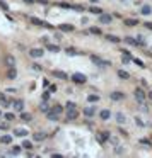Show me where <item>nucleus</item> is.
Listing matches in <instances>:
<instances>
[{
    "label": "nucleus",
    "mask_w": 152,
    "mask_h": 158,
    "mask_svg": "<svg viewBox=\"0 0 152 158\" xmlns=\"http://www.w3.org/2000/svg\"><path fill=\"white\" fill-rule=\"evenodd\" d=\"M29 22L34 24V26H41V27H46V29H53V26L48 24L46 20H39V19H36V17H29Z\"/></svg>",
    "instance_id": "nucleus-1"
},
{
    "label": "nucleus",
    "mask_w": 152,
    "mask_h": 158,
    "mask_svg": "<svg viewBox=\"0 0 152 158\" xmlns=\"http://www.w3.org/2000/svg\"><path fill=\"white\" fill-rule=\"evenodd\" d=\"M72 80H74L75 83H86L87 77H86V75H82V73H74V75H72Z\"/></svg>",
    "instance_id": "nucleus-2"
},
{
    "label": "nucleus",
    "mask_w": 152,
    "mask_h": 158,
    "mask_svg": "<svg viewBox=\"0 0 152 158\" xmlns=\"http://www.w3.org/2000/svg\"><path fill=\"white\" fill-rule=\"evenodd\" d=\"M77 117H79V112H77L75 107L74 109H67V119L68 121H75Z\"/></svg>",
    "instance_id": "nucleus-3"
},
{
    "label": "nucleus",
    "mask_w": 152,
    "mask_h": 158,
    "mask_svg": "<svg viewBox=\"0 0 152 158\" xmlns=\"http://www.w3.org/2000/svg\"><path fill=\"white\" fill-rule=\"evenodd\" d=\"M96 138H97L99 143H106V141L109 140V133H108V131H101V133H97Z\"/></svg>",
    "instance_id": "nucleus-4"
},
{
    "label": "nucleus",
    "mask_w": 152,
    "mask_h": 158,
    "mask_svg": "<svg viewBox=\"0 0 152 158\" xmlns=\"http://www.w3.org/2000/svg\"><path fill=\"white\" fill-rule=\"evenodd\" d=\"M43 49H39V48H33V49H29V56H33V58H41L43 56Z\"/></svg>",
    "instance_id": "nucleus-5"
},
{
    "label": "nucleus",
    "mask_w": 152,
    "mask_h": 158,
    "mask_svg": "<svg viewBox=\"0 0 152 158\" xmlns=\"http://www.w3.org/2000/svg\"><path fill=\"white\" fill-rule=\"evenodd\" d=\"M7 78H9V80H16V78H17V70H16V66H9V70H7Z\"/></svg>",
    "instance_id": "nucleus-6"
},
{
    "label": "nucleus",
    "mask_w": 152,
    "mask_h": 158,
    "mask_svg": "<svg viewBox=\"0 0 152 158\" xmlns=\"http://www.w3.org/2000/svg\"><path fill=\"white\" fill-rule=\"evenodd\" d=\"M4 63H5L7 66H16V58H14L12 55H5L4 56Z\"/></svg>",
    "instance_id": "nucleus-7"
},
{
    "label": "nucleus",
    "mask_w": 152,
    "mask_h": 158,
    "mask_svg": "<svg viewBox=\"0 0 152 158\" xmlns=\"http://www.w3.org/2000/svg\"><path fill=\"white\" fill-rule=\"evenodd\" d=\"M133 95H135V99H137L138 102H143V99H145V93H143V90H142V88H135Z\"/></svg>",
    "instance_id": "nucleus-8"
},
{
    "label": "nucleus",
    "mask_w": 152,
    "mask_h": 158,
    "mask_svg": "<svg viewBox=\"0 0 152 158\" xmlns=\"http://www.w3.org/2000/svg\"><path fill=\"white\" fill-rule=\"evenodd\" d=\"M111 20H113L111 15H108V14H99V22H101V24H111Z\"/></svg>",
    "instance_id": "nucleus-9"
},
{
    "label": "nucleus",
    "mask_w": 152,
    "mask_h": 158,
    "mask_svg": "<svg viewBox=\"0 0 152 158\" xmlns=\"http://www.w3.org/2000/svg\"><path fill=\"white\" fill-rule=\"evenodd\" d=\"M109 97H111L113 100H123V99H125V93L116 90V92H111V93H109Z\"/></svg>",
    "instance_id": "nucleus-10"
},
{
    "label": "nucleus",
    "mask_w": 152,
    "mask_h": 158,
    "mask_svg": "<svg viewBox=\"0 0 152 158\" xmlns=\"http://www.w3.org/2000/svg\"><path fill=\"white\" fill-rule=\"evenodd\" d=\"M12 105H14V109H16V111H19V112H22V111H24V102H22L21 99L14 100V102H12Z\"/></svg>",
    "instance_id": "nucleus-11"
},
{
    "label": "nucleus",
    "mask_w": 152,
    "mask_h": 158,
    "mask_svg": "<svg viewBox=\"0 0 152 158\" xmlns=\"http://www.w3.org/2000/svg\"><path fill=\"white\" fill-rule=\"evenodd\" d=\"M99 117H101V119H103V121H108V119H109V117H111V112L108 111V109H103V111L99 112Z\"/></svg>",
    "instance_id": "nucleus-12"
},
{
    "label": "nucleus",
    "mask_w": 152,
    "mask_h": 158,
    "mask_svg": "<svg viewBox=\"0 0 152 158\" xmlns=\"http://www.w3.org/2000/svg\"><path fill=\"white\" fill-rule=\"evenodd\" d=\"M74 29L75 27L72 24H60V31H63V32H72Z\"/></svg>",
    "instance_id": "nucleus-13"
},
{
    "label": "nucleus",
    "mask_w": 152,
    "mask_h": 158,
    "mask_svg": "<svg viewBox=\"0 0 152 158\" xmlns=\"http://www.w3.org/2000/svg\"><path fill=\"white\" fill-rule=\"evenodd\" d=\"M53 75H55L57 78H60V80H67V78H68V77H67V73H65V72H62V70H55V72H53Z\"/></svg>",
    "instance_id": "nucleus-14"
},
{
    "label": "nucleus",
    "mask_w": 152,
    "mask_h": 158,
    "mask_svg": "<svg viewBox=\"0 0 152 158\" xmlns=\"http://www.w3.org/2000/svg\"><path fill=\"white\" fill-rule=\"evenodd\" d=\"M33 138H34V141H45L46 134L45 133H33Z\"/></svg>",
    "instance_id": "nucleus-15"
},
{
    "label": "nucleus",
    "mask_w": 152,
    "mask_h": 158,
    "mask_svg": "<svg viewBox=\"0 0 152 158\" xmlns=\"http://www.w3.org/2000/svg\"><path fill=\"white\" fill-rule=\"evenodd\" d=\"M118 77H120L121 80H128V78H130V73L125 72V70H118Z\"/></svg>",
    "instance_id": "nucleus-16"
},
{
    "label": "nucleus",
    "mask_w": 152,
    "mask_h": 158,
    "mask_svg": "<svg viewBox=\"0 0 152 158\" xmlns=\"http://www.w3.org/2000/svg\"><path fill=\"white\" fill-rule=\"evenodd\" d=\"M140 14H142V15H150V14H152L150 5H143V7H142V10H140Z\"/></svg>",
    "instance_id": "nucleus-17"
},
{
    "label": "nucleus",
    "mask_w": 152,
    "mask_h": 158,
    "mask_svg": "<svg viewBox=\"0 0 152 158\" xmlns=\"http://www.w3.org/2000/svg\"><path fill=\"white\" fill-rule=\"evenodd\" d=\"M91 60H92L94 63H97V65H109V63H106V61H103V60H101L99 56H96V55H92V56H91Z\"/></svg>",
    "instance_id": "nucleus-18"
},
{
    "label": "nucleus",
    "mask_w": 152,
    "mask_h": 158,
    "mask_svg": "<svg viewBox=\"0 0 152 158\" xmlns=\"http://www.w3.org/2000/svg\"><path fill=\"white\" fill-rule=\"evenodd\" d=\"M46 116H48V119H50V121H58V114H57V112L48 111V112H46Z\"/></svg>",
    "instance_id": "nucleus-19"
},
{
    "label": "nucleus",
    "mask_w": 152,
    "mask_h": 158,
    "mask_svg": "<svg viewBox=\"0 0 152 158\" xmlns=\"http://www.w3.org/2000/svg\"><path fill=\"white\" fill-rule=\"evenodd\" d=\"M0 141H2L4 145H10V143H12V136H9V134H4V136L0 138Z\"/></svg>",
    "instance_id": "nucleus-20"
},
{
    "label": "nucleus",
    "mask_w": 152,
    "mask_h": 158,
    "mask_svg": "<svg viewBox=\"0 0 152 158\" xmlns=\"http://www.w3.org/2000/svg\"><path fill=\"white\" fill-rule=\"evenodd\" d=\"M125 24H126L128 27H133V26L138 24V20H137V19H125Z\"/></svg>",
    "instance_id": "nucleus-21"
},
{
    "label": "nucleus",
    "mask_w": 152,
    "mask_h": 158,
    "mask_svg": "<svg viewBox=\"0 0 152 158\" xmlns=\"http://www.w3.org/2000/svg\"><path fill=\"white\" fill-rule=\"evenodd\" d=\"M46 49H48V51H51V53H58V51H60V48H58L57 44H50V43L46 44Z\"/></svg>",
    "instance_id": "nucleus-22"
},
{
    "label": "nucleus",
    "mask_w": 152,
    "mask_h": 158,
    "mask_svg": "<svg viewBox=\"0 0 152 158\" xmlns=\"http://www.w3.org/2000/svg\"><path fill=\"white\" fill-rule=\"evenodd\" d=\"M21 119H22L24 122H29V121H33V116L28 114V112H22V114H21Z\"/></svg>",
    "instance_id": "nucleus-23"
},
{
    "label": "nucleus",
    "mask_w": 152,
    "mask_h": 158,
    "mask_svg": "<svg viewBox=\"0 0 152 158\" xmlns=\"http://www.w3.org/2000/svg\"><path fill=\"white\" fill-rule=\"evenodd\" d=\"M106 39H108V41H111V43H116V44H118V43H121V39H120V37H116V36H113V34H108Z\"/></svg>",
    "instance_id": "nucleus-24"
},
{
    "label": "nucleus",
    "mask_w": 152,
    "mask_h": 158,
    "mask_svg": "<svg viewBox=\"0 0 152 158\" xmlns=\"http://www.w3.org/2000/svg\"><path fill=\"white\" fill-rule=\"evenodd\" d=\"M14 133H16V136H21V138H24V136L28 134V131H26V129H22V128H19V129H16Z\"/></svg>",
    "instance_id": "nucleus-25"
},
{
    "label": "nucleus",
    "mask_w": 152,
    "mask_h": 158,
    "mask_svg": "<svg viewBox=\"0 0 152 158\" xmlns=\"http://www.w3.org/2000/svg\"><path fill=\"white\" fill-rule=\"evenodd\" d=\"M39 111H41V112H48V111H50V107H48L46 100H43V102H41V105H39Z\"/></svg>",
    "instance_id": "nucleus-26"
},
{
    "label": "nucleus",
    "mask_w": 152,
    "mask_h": 158,
    "mask_svg": "<svg viewBox=\"0 0 152 158\" xmlns=\"http://www.w3.org/2000/svg\"><path fill=\"white\" fill-rule=\"evenodd\" d=\"M0 102L4 104V107H9V100H7V97L4 93H0Z\"/></svg>",
    "instance_id": "nucleus-27"
},
{
    "label": "nucleus",
    "mask_w": 152,
    "mask_h": 158,
    "mask_svg": "<svg viewBox=\"0 0 152 158\" xmlns=\"http://www.w3.org/2000/svg\"><path fill=\"white\" fill-rule=\"evenodd\" d=\"M125 43L132 44V46H137V39H133V37H125Z\"/></svg>",
    "instance_id": "nucleus-28"
},
{
    "label": "nucleus",
    "mask_w": 152,
    "mask_h": 158,
    "mask_svg": "<svg viewBox=\"0 0 152 158\" xmlns=\"http://www.w3.org/2000/svg\"><path fill=\"white\" fill-rule=\"evenodd\" d=\"M116 121L120 122V124H123V122L126 121V119H125V116L121 114V112H118V114H116Z\"/></svg>",
    "instance_id": "nucleus-29"
},
{
    "label": "nucleus",
    "mask_w": 152,
    "mask_h": 158,
    "mask_svg": "<svg viewBox=\"0 0 152 158\" xmlns=\"http://www.w3.org/2000/svg\"><path fill=\"white\" fill-rule=\"evenodd\" d=\"M84 114L89 116V117H92V116H94V109H92V107H87V109H84Z\"/></svg>",
    "instance_id": "nucleus-30"
},
{
    "label": "nucleus",
    "mask_w": 152,
    "mask_h": 158,
    "mask_svg": "<svg viewBox=\"0 0 152 158\" xmlns=\"http://www.w3.org/2000/svg\"><path fill=\"white\" fill-rule=\"evenodd\" d=\"M87 100H89V102H99V95H94V93H92V95L87 97Z\"/></svg>",
    "instance_id": "nucleus-31"
},
{
    "label": "nucleus",
    "mask_w": 152,
    "mask_h": 158,
    "mask_svg": "<svg viewBox=\"0 0 152 158\" xmlns=\"http://www.w3.org/2000/svg\"><path fill=\"white\" fill-rule=\"evenodd\" d=\"M67 55H72V56H74V55H79V51H77L75 48H70V46H68V48H67Z\"/></svg>",
    "instance_id": "nucleus-32"
},
{
    "label": "nucleus",
    "mask_w": 152,
    "mask_h": 158,
    "mask_svg": "<svg viewBox=\"0 0 152 158\" xmlns=\"http://www.w3.org/2000/svg\"><path fill=\"white\" fill-rule=\"evenodd\" d=\"M137 46H145V39L142 36H137Z\"/></svg>",
    "instance_id": "nucleus-33"
},
{
    "label": "nucleus",
    "mask_w": 152,
    "mask_h": 158,
    "mask_svg": "<svg viewBox=\"0 0 152 158\" xmlns=\"http://www.w3.org/2000/svg\"><path fill=\"white\" fill-rule=\"evenodd\" d=\"M51 111H53V112H57V114H60V112L63 111V107H62L60 104H57V105H53V109H51Z\"/></svg>",
    "instance_id": "nucleus-34"
},
{
    "label": "nucleus",
    "mask_w": 152,
    "mask_h": 158,
    "mask_svg": "<svg viewBox=\"0 0 152 158\" xmlns=\"http://www.w3.org/2000/svg\"><path fill=\"white\" fill-rule=\"evenodd\" d=\"M0 129H9V121H0Z\"/></svg>",
    "instance_id": "nucleus-35"
},
{
    "label": "nucleus",
    "mask_w": 152,
    "mask_h": 158,
    "mask_svg": "<svg viewBox=\"0 0 152 158\" xmlns=\"http://www.w3.org/2000/svg\"><path fill=\"white\" fill-rule=\"evenodd\" d=\"M14 119H16V116H14V114H12V112H7V114H5V121H14Z\"/></svg>",
    "instance_id": "nucleus-36"
},
{
    "label": "nucleus",
    "mask_w": 152,
    "mask_h": 158,
    "mask_svg": "<svg viewBox=\"0 0 152 158\" xmlns=\"http://www.w3.org/2000/svg\"><path fill=\"white\" fill-rule=\"evenodd\" d=\"M89 32H91V34H97V36H99V34H101V29H99V27H91V29H89Z\"/></svg>",
    "instance_id": "nucleus-37"
},
{
    "label": "nucleus",
    "mask_w": 152,
    "mask_h": 158,
    "mask_svg": "<svg viewBox=\"0 0 152 158\" xmlns=\"http://www.w3.org/2000/svg\"><path fill=\"white\" fill-rule=\"evenodd\" d=\"M22 148L24 150H31L33 148V143H31V141H24V143H22Z\"/></svg>",
    "instance_id": "nucleus-38"
},
{
    "label": "nucleus",
    "mask_w": 152,
    "mask_h": 158,
    "mask_svg": "<svg viewBox=\"0 0 152 158\" xmlns=\"http://www.w3.org/2000/svg\"><path fill=\"white\" fill-rule=\"evenodd\" d=\"M91 12L99 15V14H103V9H99V7H91Z\"/></svg>",
    "instance_id": "nucleus-39"
},
{
    "label": "nucleus",
    "mask_w": 152,
    "mask_h": 158,
    "mask_svg": "<svg viewBox=\"0 0 152 158\" xmlns=\"http://www.w3.org/2000/svg\"><path fill=\"white\" fill-rule=\"evenodd\" d=\"M12 153H14V155H19L21 153V146H12Z\"/></svg>",
    "instance_id": "nucleus-40"
},
{
    "label": "nucleus",
    "mask_w": 152,
    "mask_h": 158,
    "mask_svg": "<svg viewBox=\"0 0 152 158\" xmlns=\"http://www.w3.org/2000/svg\"><path fill=\"white\" fill-rule=\"evenodd\" d=\"M33 70H36V72H41L43 68H41V66H39L38 63H33Z\"/></svg>",
    "instance_id": "nucleus-41"
},
{
    "label": "nucleus",
    "mask_w": 152,
    "mask_h": 158,
    "mask_svg": "<svg viewBox=\"0 0 152 158\" xmlns=\"http://www.w3.org/2000/svg\"><path fill=\"white\" fill-rule=\"evenodd\" d=\"M0 7H2L4 10H9V5H7L5 2H2V0H0Z\"/></svg>",
    "instance_id": "nucleus-42"
},
{
    "label": "nucleus",
    "mask_w": 152,
    "mask_h": 158,
    "mask_svg": "<svg viewBox=\"0 0 152 158\" xmlns=\"http://www.w3.org/2000/svg\"><path fill=\"white\" fill-rule=\"evenodd\" d=\"M65 105H67V109H74V107H75V104H74V102H67Z\"/></svg>",
    "instance_id": "nucleus-43"
},
{
    "label": "nucleus",
    "mask_w": 152,
    "mask_h": 158,
    "mask_svg": "<svg viewBox=\"0 0 152 158\" xmlns=\"http://www.w3.org/2000/svg\"><path fill=\"white\" fill-rule=\"evenodd\" d=\"M41 99H43V100H48V99H50V92H45V93H43V97H41Z\"/></svg>",
    "instance_id": "nucleus-44"
},
{
    "label": "nucleus",
    "mask_w": 152,
    "mask_h": 158,
    "mask_svg": "<svg viewBox=\"0 0 152 158\" xmlns=\"http://www.w3.org/2000/svg\"><path fill=\"white\" fill-rule=\"evenodd\" d=\"M57 92V85H50V93Z\"/></svg>",
    "instance_id": "nucleus-45"
},
{
    "label": "nucleus",
    "mask_w": 152,
    "mask_h": 158,
    "mask_svg": "<svg viewBox=\"0 0 152 158\" xmlns=\"http://www.w3.org/2000/svg\"><path fill=\"white\" fill-rule=\"evenodd\" d=\"M143 26H145L147 29H150V31H152V22H143Z\"/></svg>",
    "instance_id": "nucleus-46"
},
{
    "label": "nucleus",
    "mask_w": 152,
    "mask_h": 158,
    "mask_svg": "<svg viewBox=\"0 0 152 158\" xmlns=\"http://www.w3.org/2000/svg\"><path fill=\"white\" fill-rule=\"evenodd\" d=\"M55 39H58V41H60V39H63V36H62L60 32H55Z\"/></svg>",
    "instance_id": "nucleus-47"
},
{
    "label": "nucleus",
    "mask_w": 152,
    "mask_h": 158,
    "mask_svg": "<svg viewBox=\"0 0 152 158\" xmlns=\"http://www.w3.org/2000/svg\"><path fill=\"white\" fill-rule=\"evenodd\" d=\"M41 43H45V44H48L50 41H48V37H46V36H43V37H41Z\"/></svg>",
    "instance_id": "nucleus-48"
},
{
    "label": "nucleus",
    "mask_w": 152,
    "mask_h": 158,
    "mask_svg": "<svg viewBox=\"0 0 152 158\" xmlns=\"http://www.w3.org/2000/svg\"><path fill=\"white\" fill-rule=\"evenodd\" d=\"M140 143H143V145H147V146H152V145H150V141H147V140H140Z\"/></svg>",
    "instance_id": "nucleus-49"
},
{
    "label": "nucleus",
    "mask_w": 152,
    "mask_h": 158,
    "mask_svg": "<svg viewBox=\"0 0 152 158\" xmlns=\"http://www.w3.org/2000/svg\"><path fill=\"white\" fill-rule=\"evenodd\" d=\"M135 122H137V126H143V122L140 121V119H138V117H137V119H135Z\"/></svg>",
    "instance_id": "nucleus-50"
},
{
    "label": "nucleus",
    "mask_w": 152,
    "mask_h": 158,
    "mask_svg": "<svg viewBox=\"0 0 152 158\" xmlns=\"http://www.w3.org/2000/svg\"><path fill=\"white\" fill-rule=\"evenodd\" d=\"M133 61H135V63H137V65H138V66H143V63H142V61H140V60H133Z\"/></svg>",
    "instance_id": "nucleus-51"
},
{
    "label": "nucleus",
    "mask_w": 152,
    "mask_h": 158,
    "mask_svg": "<svg viewBox=\"0 0 152 158\" xmlns=\"http://www.w3.org/2000/svg\"><path fill=\"white\" fill-rule=\"evenodd\" d=\"M39 3H48V0H38Z\"/></svg>",
    "instance_id": "nucleus-52"
},
{
    "label": "nucleus",
    "mask_w": 152,
    "mask_h": 158,
    "mask_svg": "<svg viewBox=\"0 0 152 158\" xmlns=\"http://www.w3.org/2000/svg\"><path fill=\"white\" fill-rule=\"evenodd\" d=\"M147 95H149V99H150V100H152V92H149V93H147Z\"/></svg>",
    "instance_id": "nucleus-53"
},
{
    "label": "nucleus",
    "mask_w": 152,
    "mask_h": 158,
    "mask_svg": "<svg viewBox=\"0 0 152 158\" xmlns=\"http://www.w3.org/2000/svg\"><path fill=\"white\" fill-rule=\"evenodd\" d=\"M24 2H28V3H31V2H34V0H24Z\"/></svg>",
    "instance_id": "nucleus-54"
},
{
    "label": "nucleus",
    "mask_w": 152,
    "mask_h": 158,
    "mask_svg": "<svg viewBox=\"0 0 152 158\" xmlns=\"http://www.w3.org/2000/svg\"><path fill=\"white\" fill-rule=\"evenodd\" d=\"M0 116H2V112H0Z\"/></svg>",
    "instance_id": "nucleus-55"
}]
</instances>
